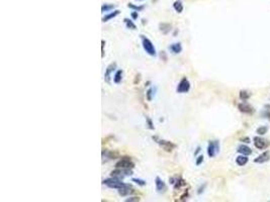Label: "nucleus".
Masks as SVG:
<instances>
[{
  "mask_svg": "<svg viewBox=\"0 0 270 202\" xmlns=\"http://www.w3.org/2000/svg\"><path fill=\"white\" fill-rule=\"evenodd\" d=\"M248 161H249L248 156H244V155L238 156L237 159H236V163H237V165H239V166H245L246 164L248 163Z\"/></svg>",
  "mask_w": 270,
  "mask_h": 202,
  "instance_id": "19",
  "label": "nucleus"
},
{
  "mask_svg": "<svg viewBox=\"0 0 270 202\" xmlns=\"http://www.w3.org/2000/svg\"><path fill=\"white\" fill-rule=\"evenodd\" d=\"M269 158H270L269 152H264V153H263V154H261L260 156H258L257 158H256V159L254 160V162H255V163H258V164H262V163L267 162L268 160H269Z\"/></svg>",
  "mask_w": 270,
  "mask_h": 202,
  "instance_id": "14",
  "label": "nucleus"
},
{
  "mask_svg": "<svg viewBox=\"0 0 270 202\" xmlns=\"http://www.w3.org/2000/svg\"><path fill=\"white\" fill-rule=\"evenodd\" d=\"M155 91H154V88H149L148 90H147V92H146V98H147V100L148 101H152L153 100V97H154V93Z\"/></svg>",
  "mask_w": 270,
  "mask_h": 202,
  "instance_id": "26",
  "label": "nucleus"
},
{
  "mask_svg": "<svg viewBox=\"0 0 270 202\" xmlns=\"http://www.w3.org/2000/svg\"><path fill=\"white\" fill-rule=\"evenodd\" d=\"M173 8H174V10L177 13H182L184 7H183V4H182L181 0H176V1L173 3Z\"/></svg>",
  "mask_w": 270,
  "mask_h": 202,
  "instance_id": "22",
  "label": "nucleus"
},
{
  "mask_svg": "<svg viewBox=\"0 0 270 202\" xmlns=\"http://www.w3.org/2000/svg\"><path fill=\"white\" fill-rule=\"evenodd\" d=\"M115 168L120 169H131L135 168V164L129 157H123L119 162L115 164Z\"/></svg>",
  "mask_w": 270,
  "mask_h": 202,
  "instance_id": "6",
  "label": "nucleus"
},
{
  "mask_svg": "<svg viewBox=\"0 0 270 202\" xmlns=\"http://www.w3.org/2000/svg\"><path fill=\"white\" fill-rule=\"evenodd\" d=\"M205 186H206V184H203V185H202L199 188H198V190H197V194L198 195H200L202 194L203 191H205Z\"/></svg>",
  "mask_w": 270,
  "mask_h": 202,
  "instance_id": "34",
  "label": "nucleus"
},
{
  "mask_svg": "<svg viewBox=\"0 0 270 202\" xmlns=\"http://www.w3.org/2000/svg\"><path fill=\"white\" fill-rule=\"evenodd\" d=\"M160 58H161L162 60H163L164 62H166V61H167V56H166V53H165V52H161V54H160Z\"/></svg>",
  "mask_w": 270,
  "mask_h": 202,
  "instance_id": "36",
  "label": "nucleus"
},
{
  "mask_svg": "<svg viewBox=\"0 0 270 202\" xmlns=\"http://www.w3.org/2000/svg\"><path fill=\"white\" fill-rule=\"evenodd\" d=\"M203 160H205V158H203V156L202 155H200V156H198L196 158V162H195V164H196V166H199V165H202V162H203Z\"/></svg>",
  "mask_w": 270,
  "mask_h": 202,
  "instance_id": "32",
  "label": "nucleus"
},
{
  "mask_svg": "<svg viewBox=\"0 0 270 202\" xmlns=\"http://www.w3.org/2000/svg\"><path fill=\"white\" fill-rule=\"evenodd\" d=\"M146 123H147V126H148L149 130H155L154 123H153V121H152V119H151L150 117L146 116Z\"/></svg>",
  "mask_w": 270,
  "mask_h": 202,
  "instance_id": "28",
  "label": "nucleus"
},
{
  "mask_svg": "<svg viewBox=\"0 0 270 202\" xmlns=\"http://www.w3.org/2000/svg\"><path fill=\"white\" fill-rule=\"evenodd\" d=\"M186 197H188V191H185V193L181 196V199H180V200H185Z\"/></svg>",
  "mask_w": 270,
  "mask_h": 202,
  "instance_id": "37",
  "label": "nucleus"
},
{
  "mask_svg": "<svg viewBox=\"0 0 270 202\" xmlns=\"http://www.w3.org/2000/svg\"><path fill=\"white\" fill-rule=\"evenodd\" d=\"M254 145H255V147L257 148L258 150L265 149L266 146H267V144H266V141L264 140V138H259V137L254 138Z\"/></svg>",
  "mask_w": 270,
  "mask_h": 202,
  "instance_id": "11",
  "label": "nucleus"
},
{
  "mask_svg": "<svg viewBox=\"0 0 270 202\" xmlns=\"http://www.w3.org/2000/svg\"><path fill=\"white\" fill-rule=\"evenodd\" d=\"M133 175V171L131 169H120V168H115V170L110 173V177H115V178L123 180L124 177L127 176H131Z\"/></svg>",
  "mask_w": 270,
  "mask_h": 202,
  "instance_id": "4",
  "label": "nucleus"
},
{
  "mask_svg": "<svg viewBox=\"0 0 270 202\" xmlns=\"http://www.w3.org/2000/svg\"><path fill=\"white\" fill-rule=\"evenodd\" d=\"M137 1H144V0H137Z\"/></svg>",
  "mask_w": 270,
  "mask_h": 202,
  "instance_id": "40",
  "label": "nucleus"
},
{
  "mask_svg": "<svg viewBox=\"0 0 270 202\" xmlns=\"http://www.w3.org/2000/svg\"><path fill=\"white\" fill-rule=\"evenodd\" d=\"M117 192H119V196L126 197V196H129V195H131V194H133L134 193V189L131 188V186H129V187L122 188V189H119V190H117Z\"/></svg>",
  "mask_w": 270,
  "mask_h": 202,
  "instance_id": "15",
  "label": "nucleus"
},
{
  "mask_svg": "<svg viewBox=\"0 0 270 202\" xmlns=\"http://www.w3.org/2000/svg\"><path fill=\"white\" fill-rule=\"evenodd\" d=\"M140 200H141L140 197H138V196H131L129 198H127L126 202H138V201H140Z\"/></svg>",
  "mask_w": 270,
  "mask_h": 202,
  "instance_id": "31",
  "label": "nucleus"
},
{
  "mask_svg": "<svg viewBox=\"0 0 270 202\" xmlns=\"http://www.w3.org/2000/svg\"><path fill=\"white\" fill-rule=\"evenodd\" d=\"M115 4H102V6H101V12L102 13L112 11V10H115Z\"/></svg>",
  "mask_w": 270,
  "mask_h": 202,
  "instance_id": "23",
  "label": "nucleus"
},
{
  "mask_svg": "<svg viewBox=\"0 0 270 202\" xmlns=\"http://www.w3.org/2000/svg\"><path fill=\"white\" fill-rule=\"evenodd\" d=\"M189 90H190V82H189V80L186 78V77H183L179 81L177 87H176V91H177V93L183 94V93H187Z\"/></svg>",
  "mask_w": 270,
  "mask_h": 202,
  "instance_id": "7",
  "label": "nucleus"
},
{
  "mask_svg": "<svg viewBox=\"0 0 270 202\" xmlns=\"http://www.w3.org/2000/svg\"><path fill=\"white\" fill-rule=\"evenodd\" d=\"M200 151H202V148H200V147H197L196 150H195V152H194V156L196 157V156L200 153Z\"/></svg>",
  "mask_w": 270,
  "mask_h": 202,
  "instance_id": "38",
  "label": "nucleus"
},
{
  "mask_svg": "<svg viewBox=\"0 0 270 202\" xmlns=\"http://www.w3.org/2000/svg\"><path fill=\"white\" fill-rule=\"evenodd\" d=\"M155 186L158 193H165L166 190H167V185H166V183L160 177H156L155 178Z\"/></svg>",
  "mask_w": 270,
  "mask_h": 202,
  "instance_id": "9",
  "label": "nucleus"
},
{
  "mask_svg": "<svg viewBox=\"0 0 270 202\" xmlns=\"http://www.w3.org/2000/svg\"><path fill=\"white\" fill-rule=\"evenodd\" d=\"M150 84H151V82H150V81H148V82L146 83V86H150Z\"/></svg>",
  "mask_w": 270,
  "mask_h": 202,
  "instance_id": "39",
  "label": "nucleus"
},
{
  "mask_svg": "<svg viewBox=\"0 0 270 202\" xmlns=\"http://www.w3.org/2000/svg\"><path fill=\"white\" fill-rule=\"evenodd\" d=\"M169 51H170V53H172L173 55H178L182 52V46L180 43H174V44H171L170 46L168 47Z\"/></svg>",
  "mask_w": 270,
  "mask_h": 202,
  "instance_id": "10",
  "label": "nucleus"
},
{
  "mask_svg": "<svg viewBox=\"0 0 270 202\" xmlns=\"http://www.w3.org/2000/svg\"><path fill=\"white\" fill-rule=\"evenodd\" d=\"M152 138H153V141L155 142H157V144L166 152H172L173 150L176 148V145L173 144L172 142H169V141L163 140V138H160L159 137H157V135H153Z\"/></svg>",
  "mask_w": 270,
  "mask_h": 202,
  "instance_id": "3",
  "label": "nucleus"
},
{
  "mask_svg": "<svg viewBox=\"0 0 270 202\" xmlns=\"http://www.w3.org/2000/svg\"><path fill=\"white\" fill-rule=\"evenodd\" d=\"M102 158H107L109 160H113V159H116L117 158V154L116 153H113V152H108L106 151V150H103L102 151Z\"/></svg>",
  "mask_w": 270,
  "mask_h": 202,
  "instance_id": "21",
  "label": "nucleus"
},
{
  "mask_svg": "<svg viewBox=\"0 0 270 202\" xmlns=\"http://www.w3.org/2000/svg\"><path fill=\"white\" fill-rule=\"evenodd\" d=\"M140 37H141L142 46H143L144 51L146 52L149 56H151V57H156V56H157V51H156L152 41L150 39H148V37H146L145 36H143V34H141Z\"/></svg>",
  "mask_w": 270,
  "mask_h": 202,
  "instance_id": "2",
  "label": "nucleus"
},
{
  "mask_svg": "<svg viewBox=\"0 0 270 202\" xmlns=\"http://www.w3.org/2000/svg\"><path fill=\"white\" fill-rule=\"evenodd\" d=\"M131 19L136 20V19L139 18V13H138V11H135V10H133V12L131 13Z\"/></svg>",
  "mask_w": 270,
  "mask_h": 202,
  "instance_id": "33",
  "label": "nucleus"
},
{
  "mask_svg": "<svg viewBox=\"0 0 270 202\" xmlns=\"http://www.w3.org/2000/svg\"><path fill=\"white\" fill-rule=\"evenodd\" d=\"M116 66H117L116 63H112V64H109L106 67L105 72H104V81L107 83V84H110V83H112V81H110V80H112V74L115 71Z\"/></svg>",
  "mask_w": 270,
  "mask_h": 202,
  "instance_id": "8",
  "label": "nucleus"
},
{
  "mask_svg": "<svg viewBox=\"0 0 270 202\" xmlns=\"http://www.w3.org/2000/svg\"><path fill=\"white\" fill-rule=\"evenodd\" d=\"M104 46H105V41H104V40H102L101 41V52H102L101 57L102 58L104 57Z\"/></svg>",
  "mask_w": 270,
  "mask_h": 202,
  "instance_id": "35",
  "label": "nucleus"
},
{
  "mask_svg": "<svg viewBox=\"0 0 270 202\" xmlns=\"http://www.w3.org/2000/svg\"><path fill=\"white\" fill-rule=\"evenodd\" d=\"M127 7L135 10V11H138V12L143 11V10L145 9L144 5H136V4H133V3H129V4H127Z\"/></svg>",
  "mask_w": 270,
  "mask_h": 202,
  "instance_id": "25",
  "label": "nucleus"
},
{
  "mask_svg": "<svg viewBox=\"0 0 270 202\" xmlns=\"http://www.w3.org/2000/svg\"><path fill=\"white\" fill-rule=\"evenodd\" d=\"M131 182H134V183H136V184H138V185L139 186H145L147 184V182L145 180H143V179H139V178H133L131 179Z\"/></svg>",
  "mask_w": 270,
  "mask_h": 202,
  "instance_id": "27",
  "label": "nucleus"
},
{
  "mask_svg": "<svg viewBox=\"0 0 270 202\" xmlns=\"http://www.w3.org/2000/svg\"><path fill=\"white\" fill-rule=\"evenodd\" d=\"M123 70H116L113 76V83L115 84H119L123 81Z\"/></svg>",
  "mask_w": 270,
  "mask_h": 202,
  "instance_id": "18",
  "label": "nucleus"
},
{
  "mask_svg": "<svg viewBox=\"0 0 270 202\" xmlns=\"http://www.w3.org/2000/svg\"><path fill=\"white\" fill-rule=\"evenodd\" d=\"M123 22H124V24H126L127 29H131V30L137 29V25H136V23L134 22V20H133V19H130V18H123Z\"/></svg>",
  "mask_w": 270,
  "mask_h": 202,
  "instance_id": "20",
  "label": "nucleus"
},
{
  "mask_svg": "<svg viewBox=\"0 0 270 202\" xmlns=\"http://www.w3.org/2000/svg\"><path fill=\"white\" fill-rule=\"evenodd\" d=\"M171 24L170 23H166V22H162L159 24V29H160V31H162L163 34H168L171 31Z\"/></svg>",
  "mask_w": 270,
  "mask_h": 202,
  "instance_id": "16",
  "label": "nucleus"
},
{
  "mask_svg": "<svg viewBox=\"0 0 270 202\" xmlns=\"http://www.w3.org/2000/svg\"><path fill=\"white\" fill-rule=\"evenodd\" d=\"M184 185H186V182L181 178V177H179V178L176 179V182L174 183V185H173V186H174L175 190H177V189H180V188H181L182 186H184Z\"/></svg>",
  "mask_w": 270,
  "mask_h": 202,
  "instance_id": "24",
  "label": "nucleus"
},
{
  "mask_svg": "<svg viewBox=\"0 0 270 202\" xmlns=\"http://www.w3.org/2000/svg\"><path fill=\"white\" fill-rule=\"evenodd\" d=\"M238 153H240L241 155H244V156H249L252 154V150L249 147H247V146L241 145V146H239V148H238Z\"/></svg>",
  "mask_w": 270,
  "mask_h": 202,
  "instance_id": "17",
  "label": "nucleus"
},
{
  "mask_svg": "<svg viewBox=\"0 0 270 202\" xmlns=\"http://www.w3.org/2000/svg\"><path fill=\"white\" fill-rule=\"evenodd\" d=\"M267 130H268V128L266 126H261V127H259L257 130V134L259 135H263V134H265L266 132H267Z\"/></svg>",
  "mask_w": 270,
  "mask_h": 202,
  "instance_id": "30",
  "label": "nucleus"
},
{
  "mask_svg": "<svg viewBox=\"0 0 270 202\" xmlns=\"http://www.w3.org/2000/svg\"><path fill=\"white\" fill-rule=\"evenodd\" d=\"M238 108H239V110L241 111V112H244V113L250 114V113L253 112V108H252V107L249 105V104H247V103H240V104H238Z\"/></svg>",
  "mask_w": 270,
  "mask_h": 202,
  "instance_id": "13",
  "label": "nucleus"
},
{
  "mask_svg": "<svg viewBox=\"0 0 270 202\" xmlns=\"http://www.w3.org/2000/svg\"><path fill=\"white\" fill-rule=\"evenodd\" d=\"M120 13V11L119 9H115V10H112V12H109V13H107V14H105L104 16L102 17V22H107V21H109L110 19H112V18H115V17H116L117 15H119Z\"/></svg>",
  "mask_w": 270,
  "mask_h": 202,
  "instance_id": "12",
  "label": "nucleus"
},
{
  "mask_svg": "<svg viewBox=\"0 0 270 202\" xmlns=\"http://www.w3.org/2000/svg\"><path fill=\"white\" fill-rule=\"evenodd\" d=\"M220 153V142L210 141L207 146V155L209 158H214Z\"/></svg>",
  "mask_w": 270,
  "mask_h": 202,
  "instance_id": "5",
  "label": "nucleus"
},
{
  "mask_svg": "<svg viewBox=\"0 0 270 202\" xmlns=\"http://www.w3.org/2000/svg\"><path fill=\"white\" fill-rule=\"evenodd\" d=\"M249 97H250V94H249L247 91H241L240 92V98L242 99V100H247V99H249Z\"/></svg>",
  "mask_w": 270,
  "mask_h": 202,
  "instance_id": "29",
  "label": "nucleus"
},
{
  "mask_svg": "<svg viewBox=\"0 0 270 202\" xmlns=\"http://www.w3.org/2000/svg\"><path fill=\"white\" fill-rule=\"evenodd\" d=\"M102 184L107 186L108 188H110V189H116V190L131 186L130 184L124 183V182H123V180L115 178V177H110V178H108V179H104L102 181Z\"/></svg>",
  "mask_w": 270,
  "mask_h": 202,
  "instance_id": "1",
  "label": "nucleus"
}]
</instances>
